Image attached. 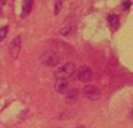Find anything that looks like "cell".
Masks as SVG:
<instances>
[{
  "mask_svg": "<svg viewBox=\"0 0 133 128\" xmlns=\"http://www.w3.org/2000/svg\"><path fill=\"white\" fill-rule=\"evenodd\" d=\"M108 21L113 29H117L118 26H119V16L117 14H110L108 16Z\"/></svg>",
  "mask_w": 133,
  "mask_h": 128,
  "instance_id": "9",
  "label": "cell"
},
{
  "mask_svg": "<svg viewBox=\"0 0 133 128\" xmlns=\"http://www.w3.org/2000/svg\"><path fill=\"white\" fill-rule=\"evenodd\" d=\"M40 61L47 66H56L60 63V56L57 54H55L54 51L48 50L42 54L41 57H40Z\"/></svg>",
  "mask_w": 133,
  "mask_h": 128,
  "instance_id": "2",
  "label": "cell"
},
{
  "mask_svg": "<svg viewBox=\"0 0 133 128\" xmlns=\"http://www.w3.org/2000/svg\"><path fill=\"white\" fill-rule=\"evenodd\" d=\"M62 4H63V0H56V1H55V7H54V13H55L56 15L61 13V9H62Z\"/></svg>",
  "mask_w": 133,
  "mask_h": 128,
  "instance_id": "10",
  "label": "cell"
},
{
  "mask_svg": "<svg viewBox=\"0 0 133 128\" xmlns=\"http://www.w3.org/2000/svg\"><path fill=\"white\" fill-rule=\"evenodd\" d=\"M75 71H76L75 64L71 62H68L64 65L61 66V68L56 69L55 72H54V77L56 79H66V78L71 77L75 73Z\"/></svg>",
  "mask_w": 133,
  "mask_h": 128,
  "instance_id": "1",
  "label": "cell"
},
{
  "mask_svg": "<svg viewBox=\"0 0 133 128\" xmlns=\"http://www.w3.org/2000/svg\"><path fill=\"white\" fill-rule=\"evenodd\" d=\"M20 50H21V36H16L14 40H12L11 44H9V54H11L13 60H16L19 57Z\"/></svg>",
  "mask_w": 133,
  "mask_h": 128,
  "instance_id": "4",
  "label": "cell"
},
{
  "mask_svg": "<svg viewBox=\"0 0 133 128\" xmlns=\"http://www.w3.org/2000/svg\"><path fill=\"white\" fill-rule=\"evenodd\" d=\"M77 128H85V127H84V126H78Z\"/></svg>",
  "mask_w": 133,
  "mask_h": 128,
  "instance_id": "16",
  "label": "cell"
},
{
  "mask_svg": "<svg viewBox=\"0 0 133 128\" xmlns=\"http://www.w3.org/2000/svg\"><path fill=\"white\" fill-rule=\"evenodd\" d=\"M2 15V9H1V7H0V16Z\"/></svg>",
  "mask_w": 133,
  "mask_h": 128,
  "instance_id": "15",
  "label": "cell"
},
{
  "mask_svg": "<svg viewBox=\"0 0 133 128\" xmlns=\"http://www.w3.org/2000/svg\"><path fill=\"white\" fill-rule=\"evenodd\" d=\"M77 96H78V91L76 89L68 90L65 92V101L66 103H74L77 99Z\"/></svg>",
  "mask_w": 133,
  "mask_h": 128,
  "instance_id": "8",
  "label": "cell"
},
{
  "mask_svg": "<svg viewBox=\"0 0 133 128\" xmlns=\"http://www.w3.org/2000/svg\"><path fill=\"white\" fill-rule=\"evenodd\" d=\"M7 33H8V26H4L2 28H0V41H2L6 37Z\"/></svg>",
  "mask_w": 133,
  "mask_h": 128,
  "instance_id": "11",
  "label": "cell"
},
{
  "mask_svg": "<svg viewBox=\"0 0 133 128\" xmlns=\"http://www.w3.org/2000/svg\"><path fill=\"white\" fill-rule=\"evenodd\" d=\"M54 128H61V127H54Z\"/></svg>",
  "mask_w": 133,
  "mask_h": 128,
  "instance_id": "17",
  "label": "cell"
},
{
  "mask_svg": "<svg viewBox=\"0 0 133 128\" xmlns=\"http://www.w3.org/2000/svg\"><path fill=\"white\" fill-rule=\"evenodd\" d=\"M70 30H71V26L69 25V26H66V27H64V28H62V29H61L60 34L61 35H68L69 33H70Z\"/></svg>",
  "mask_w": 133,
  "mask_h": 128,
  "instance_id": "13",
  "label": "cell"
},
{
  "mask_svg": "<svg viewBox=\"0 0 133 128\" xmlns=\"http://www.w3.org/2000/svg\"><path fill=\"white\" fill-rule=\"evenodd\" d=\"M33 9V0H25L21 11V18H27Z\"/></svg>",
  "mask_w": 133,
  "mask_h": 128,
  "instance_id": "7",
  "label": "cell"
},
{
  "mask_svg": "<svg viewBox=\"0 0 133 128\" xmlns=\"http://www.w3.org/2000/svg\"><path fill=\"white\" fill-rule=\"evenodd\" d=\"M55 90L58 93H65L69 90V83L66 79H57L55 84Z\"/></svg>",
  "mask_w": 133,
  "mask_h": 128,
  "instance_id": "6",
  "label": "cell"
},
{
  "mask_svg": "<svg viewBox=\"0 0 133 128\" xmlns=\"http://www.w3.org/2000/svg\"><path fill=\"white\" fill-rule=\"evenodd\" d=\"M131 5H132L131 0H124V1H123V4H122V6H123V8H124L125 11H127V9H130Z\"/></svg>",
  "mask_w": 133,
  "mask_h": 128,
  "instance_id": "12",
  "label": "cell"
},
{
  "mask_svg": "<svg viewBox=\"0 0 133 128\" xmlns=\"http://www.w3.org/2000/svg\"><path fill=\"white\" fill-rule=\"evenodd\" d=\"M83 94L85 96V98L92 101H96L101 98V91L94 85H85L83 87Z\"/></svg>",
  "mask_w": 133,
  "mask_h": 128,
  "instance_id": "3",
  "label": "cell"
},
{
  "mask_svg": "<svg viewBox=\"0 0 133 128\" xmlns=\"http://www.w3.org/2000/svg\"><path fill=\"white\" fill-rule=\"evenodd\" d=\"M7 2V0H0V4H2V5H5Z\"/></svg>",
  "mask_w": 133,
  "mask_h": 128,
  "instance_id": "14",
  "label": "cell"
},
{
  "mask_svg": "<svg viewBox=\"0 0 133 128\" xmlns=\"http://www.w3.org/2000/svg\"><path fill=\"white\" fill-rule=\"evenodd\" d=\"M92 78V71L89 66H82L78 71V79L83 83H87V82H90Z\"/></svg>",
  "mask_w": 133,
  "mask_h": 128,
  "instance_id": "5",
  "label": "cell"
}]
</instances>
